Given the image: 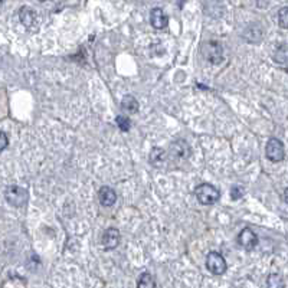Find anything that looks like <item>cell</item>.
I'll list each match as a JSON object with an SVG mask.
<instances>
[{
  "instance_id": "18",
  "label": "cell",
  "mask_w": 288,
  "mask_h": 288,
  "mask_svg": "<svg viewBox=\"0 0 288 288\" xmlns=\"http://www.w3.org/2000/svg\"><path fill=\"white\" fill-rule=\"evenodd\" d=\"M8 146H9V137H8V134H6L5 131H0V153H2L3 150L8 149Z\"/></svg>"
},
{
  "instance_id": "4",
  "label": "cell",
  "mask_w": 288,
  "mask_h": 288,
  "mask_svg": "<svg viewBox=\"0 0 288 288\" xmlns=\"http://www.w3.org/2000/svg\"><path fill=\"white\" fill-rule=\"evenodd\" d=\"M206 268L213 274V275H222L226 268H228V264L225 258L219 254V252H209L208 257H206Z\"/></svg>"
},
{
  "instance_id": "13",
  "label": "cell",
  "mask_w": 288,
  "mask_h": 288,
  "mask_svg": "<svg viewBox=\"0 0 288 288\" xmlns=\"http://www.w3.org/2000/svg\"><path fill=\"white\" fill-rule=\"evenodd\" d=\"M166 160V151L161 149V147H154L150 153V163L153 166H160L163 164Z\"/></svg>"
},
{
  "instance_id": "20",
  "label": "cell",
  "mask_w": 288,
  "mask_h": 288,
  "mask_svg": "<svg viewBox=\"0 0 288 288\" xmlns=\"http://www.w3.org/2000/svg\"><path fill=\"white\" fill-rule=\"evenodd\" d=\"M12 285H13V287H23V285H26V284H25V282H16V281H15V277L10 278V281H6V282L3 284V287H12Z\"/></svg>"
},
{
  "instance_id": "10",
  "label": "cell",
  "mask_w": 288,
  "mask_h": 288,
  "mask_svg": "<svg viewBox=\"0 0 288 288\" xmlns=\"http://www.w3.org/2000/svg\"><path fill=\"white\" fill-rule=\"evenodd\" d=\"M150 23L154 29H164L169 25V18L160 8H154L150 13Z\"/></svg>"
},
{
  "instance_id": "6",
  "label": "cell",
  "mask_w": 288,
  "mask_h": 288,
  "mask_svg": "<svg viewBox=\"0 0 288 288\" xmlns=\"http://www.w3.org/2000/svg\"><path fill=\"white\" fill-rule=\"evenodd\" d=\"M170 157L175 160H186L189 159L192 154L190 146L185 140H178L170 144Z\"/></svg>"
},
{
  "instance_id": "8",
  "label": "cell",
  "mask_w": 288,
  "mask_h": 288,
  "mask_svg": "<svg viewBox=\"0 0 288 288\" xmlns=\"http://www.w3.org/2000/svg\"><path fill=\"white\" fill-rule=\"evenodd\" d=\"M19 19L20 22L28 28V29H38V25H39V19H38V15L33 9H30L29 6H23L19 10Z\"/></svg>"
},
{
  "instance_id": "12",
  "label": "cell",
  "mask_w": 288,
  "mask_h": 288,
  "mask_svg": "<svg viewBox=\"0 0 288 288\" xmlns=\"http://www.w3.org/2000/svg\"><path fill=\"white\" fill-rule=\"evenodd\" d=\"M139 101L134 98L133 95H126L124 98L121 99V108L124 109L129 114H134L139 111Z\"/></svg>"
},
{
  "instance_id": "2",
  "label": "cell",
  "mask_w": 288,
  "mask_h": 288,
  "mask_svg": "<svg viewBox=\"0 0 288 288\" xmlns=\"http://www.w3.org/2000/svg\"><path fill=\"white\" fill-rule=\"evenodd\" d=\"M5 198H6L10 206L20 209L23 208L28 202V190L20 188V186H16V185H12V186H8L5 190Z\"/></svg>"
},
{
  "instance_id": "1",
  "label": "cell",
  "mask_w": 288,
  "mask_h": 288,
  "mask_svg": "<svg viewBox=\"0 0 288 288\" xmlns=\"http://www.w3.org/2000/svg\"><path fill=\"white\" fill-rule=\"evenodd\" d=\"M195 196L198 199L199 203L209 206V205H215L220 199V192L215 186H212L209 183H203V185L196 188Z\"/></svg>"
},
{
  "instance_id": "16",
  "label": "cell",
  "mask_w": 288,
  "mask_h": 288,
  "mask_svg": "<svg viewBox=\"0 0 288 288\" xmlns=\"http://www.w3.org/2000/svg\"><path fill=\"white\" fill-rule=\"evenodd\" d=\"M116 123H117V126H119V129L121 131H129L130 127H131V121H130L129 117H124V116H119L117 119H116Z\"/></svg>"
},
{
  "instance_id": "7",
  "label": "cell",
  "mask_w": 288,
  "mask_h": 288,
  "mask_svg": "<svg viewBox=\"0 0 288 288\" xmlns=\"http://www.w3.org/2000/svg\"><path fill=\"white\" fill-rule=\"evenodd\" d=\"M238 244L247 251H252L258 245V237L251 228H244L238 235Z\"/></svg>"
},
{
  "instance_id": "19",
  "label": "cell",
  "mask_w": 288,
  "mask_h": 288,
  "mask_svg": "<svg viewBox=\"0 0 288 288\" xmlns=\"http://www.w3.org/2000/svg\"><path fill=\"white\" fill-rule=\"evenodd\" d=\"M244 196V189L241 188V186H234L232 189H231V198L234 199V200H238Z\"/></svg>"
},
{
  "instance_id": "22",
  "label": "cell",
  "mask_w": 288,
  "mask_h": 288,
  "mask_svg": "<svg viewBox=\"0 0 288 288\" xmlns=\"http://www.w3.org/2000/svg\"><path fill=\"white\" fill-rule=\"evenodd\" d=\"M39 2H46V0H39Z\"/></svg>"
},
{
  "instance_id": "3",
  "label": "cell",
  "mask_w": 288,
  "mask_h": 288,
  "mask_svg": "<svg viewBox=\"0 0 288 288\" xmlns=\"http://www.w3.org/2000/svg\"><path fill=\"white\" fill-rule=\"evenodd\" d=\"M265 156L272 163H279L285 159V149L282 141L278 139H269L265 147Z\"/></svg>"
},
{
  "instance_id": "21",
  "label": "cell",
  "mask_w": 288,
  "mask_h": 288,
  "mask_svg": "<svg viewBox=\"0 0 288 288\" xmlns=\"http://www.w3.org/2000/svg\"><path fill=\"white\" fill-rule=\"evenodd\" d=\"M287 192H288V189L284 190V196H282V200H284V202H287Z\"/></svg>"
},
{
  "instance_id": "15",
  "label": "cell",
  "mask_w": 288,
  "mask_h": 288,
  "mask_svg": "<svg viewBox=\"0 0 288 288\" xmlns=\"http://www.w3.org/2000/svg\"><path fill=\"white\" fill-rule=\"evenodd\" d=\"M278 25L282 29H287L288 28V8H282L278 12Z\"/></svg>"
},
{
  "instance_id": "9",
  "label": "cell",
  "mask_w": 288,
  "mask_h": 288,
  "mask_svg": "<svg viewBox=\"0 0 288 288\" xmlns=\"http://www.w3.org/2000/svg\"><path fill=\"white\" fill-rule=\"evenodd\" d=\"M120 232L117 228H108L104 231L102 237H101V244L105 249H114L119 247L120 244Z\"/></svg>"
},
{
  "instance_id": "5",
  "label": "cell",
  "mask_w": 288,
  "mask_h": 288,
  "mask_svg": "<svg viewBox=\"0 0 288 288\" xmlns=\"http://www.w3.org/2000/svg\"><path fill=\"white\" fill-rule=\"evenodd\" d=\"M202 53L212 64H220L222 60H223V56H222V45L218 43V42H215V40H210L208 43H205L203 48H202Z\"/></svg>"
},
{
  "instance_id": "11",
  "label": "cell",
  "mask_w": 288,
  "mask_h": 288,
  "mask_svg": "<svg viewBox=\"0 0 288 288\" xmlns=\"http://www.w3.org/2000/svg\"><path fill=\"white\" fill-rule=\"evenodd\" d=\"M98 200L104 208H109L117 202V193L109 186H102L98 192Z\"/></svg>"
},
{
  "instance_id": "14",
  "label": "cell",
  "mask_w": 288,
  "mask_h": 288,
  "mask_svg": "<svg viewBox=\"0 0 288 288\" xmlns=\"http://www.w3.org/2000/svg\"><path fill=\"white\" fill-rule=\"evenodd\" d=\"M137 287L140 288H154L157 287L156 281L153 278V275L149 274V272H143L139 277V281H137Z\"/></svg>"
},
{
  "instance_id": "17",
  "label": "cell",
  "mask_w": 288,
  "mask_h": 288,
  "mask_svg": "<svg viewBox=\"0 0 288 288\" xmlns=\"http://www.w3.org/2000/svg\"><path fill=\"white\" fill-rule=\"evenodd\" d=\"M279 50L282 52L281 55H275L274 58L275 61L278 62V64H287V48H285V43H282L281 46H279Z\"/></svg>"
}]
</instances>
